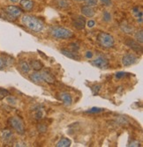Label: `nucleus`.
<instances>
[{"label": "nucleus", "instance_id": "obj_1", "mask_svg": "<svg viewBox=\"0 0 143 147\" xmlns=\"http://www.w3.org/2000/svg\"><path fill=\"white\" fill-rule=\"evenodd\" d=\"M22 23L25 26L34 32H41L43 29V23L35 17L25 15L22 18Z\"/></svg>", "mask_w": 143, "mask_h": 147}, {"label": "nucleus", "instance_id": "obj_2", "mask_svg": "<svg viewBox=\"0 0 143 147\" xmlns=\"http://www.w3.org/2000/svg\"><path fill=\"white\" fill-rule=\"evenodd\" d=\"M50 34L52 36H54L57 39H71L74 36L73 33L68 29L64 28H60V26H55L50 29Z\"/></svg>", "mask_w": 143, "mask_h": 147}, {"label": "nucleus", "instance_id": "obj_3", "mask_svg": "<svg viewBox=\"0 0 143 147\" xmlns=\"http://www.w3.org/2000/svg\"><path fill=\"white\" fill-rule=\"evenodd\" d=\"M10 126L14 129L19 134L22 135L25 133V126L22 122V120L18 116H12L8 120Z\"/></svg>", "mask_w": 143, "mask_h": 147}, {"label": "nucleus", "instance_id": "obj_4", "mask_svg": "<svg viewBox=\"0 0 143 147\" xmlns=\"http://www.w3.org/2000/svg\"><path fill=\"white\" fill-rule=\"evenodd\" d=\"M97 40H98L99 43L104 48H111V47H113L114 42H115L114 38L110 34H109L107 33H103V32H102L98 34Z\"/></svg>", "mask_w": 143, "mask_h": 147}, {"label": "nucleus", "instance_id": "obj_5", "mask_svg": "<svg viewBox=\"0 0 143 147\" xmlns=\"http://www.w3.org/2000/svg\"><path fill=\"white\" fill-rule=\"evenodd\" d=\"M92 64L97 68L105 69L109 66V61L106 57H102V56H99L95 60L92 61Z\"/></svg>", "mask_w": 143, "mask_h": 147}, {"label": "nucleus", "instance_id": "obj_6", "mask_svg": "<svg viewBox=\"0 0 143 147\" xmlns=\"http://www.w3.org/2000/svg\"><path fill=\"white\" fill-rule=\"evenodd\" d=\"M5 11L7 13V14L10 16V17H12V18H17L19 16H20L21 14V10L17 7V6H14V5H8L5 8Z\"/></svg>", "mask_w": 143, "mask_h": 147}, {"label": "nucleus", "instance_id": "obj_7", "mask_svg": "<svg viewBox=\"0 0 143 147\" xmlns=\"http://www.w3.org/2000/svg\"><path fill=\"white\" fill-rule=\"evenodd\" d=\"M137 61H138V57L134 54H127L122 58V63L125 67L134 64Z\"/></svg>", "mask_w": 143, "mask_h": 147}, {"label": "nucleus", "instance_id": "obj_8", "mask_svg": "<svg viewBox=\"0 0 143 147\" xmlns=\"http://www.w3.org/2000/svg\"><path fill=\"white\" fill-rule=\"evenodd\" d=\"M12 137H14V133L11 129H3L0 132V139H1L3 142H8L10 141Z\"/></svg>", "mask_w": 143, "mask_h": 147}, {"label": "nucleus", "instance_id": "obj_9", "mask_svg": "<svg viewBox=\"0 0 143 147\" xmlns=\"http://www.w3.org/2000/svg\"><path fill=\"white\" fill-rule=\"evenodd\" d=\"M125 43L130 49H134L135 51H142V48L139 44V42H136V41H134V40H133V39H127L126 41L125 42Z\"/></svg>", "mask_w": 143, "mask_h": 147}, {"label": "nucleus", "instance_id": "obj_10", "mask_svg": "<svg viewBox=\"0 0 143 147\" xmlns=\"http://www.w3.org/2000/svg\"><path fill=\"white\" fill-rule=\"evenodd\" d=\"M61 53L63 55H64L66 57L71 58V59H74V60H77V61H80L81 59V57L77 54L75 52H72V51H69L67 49H61Z\"/></svg>", "mask_w": 143, "mask_h": 147}, {"label": "nucleus", "instance_id": "obj_11", "mask_svg": "<svg viewBox=\"0 0 143 147\" xmlns=\"http://www.w3.org/2000/svg\"><path fill=\"white\" fill-rule=\"evenodd\" d=\"M60 99L63 100L66 106H71L73 103V98L70 93L68 92H62L60 93Z\"/></svg>", "mask_w": 143, "mask_h": 147}, {"label": "nucleus", "instance_id": "obj_12", "mask_svg": "<svg viewBox=\"0 0 143 147\" xmlns=\"http://www.w3.org/2000/svg\"><path fill=\"white\" fill-rule=\"evenodd\" d=\"M81 12H82L83 15H85L86 17H88V18H91V17H93L95 15V11H94V9L91 7V6H88V5L82 6Z\"/></svg>", "mask_w": 143, "mask_h": 147}, {"label": "nucleus", "instance_id": "obj_13", "mask_svg": "<svg viewBox=\"0 0 143 147\" xmlns=\"http://www.w3.org/2000/svg\"><path fill=\"white\" fill-rule=\"evenodd\" d=\"M73 26L75 28H77L78 30H81V29H83L85 28L86 22H85L84 19H82L81 17H79L73 21Z\"/></svg>", "mask_w": 143, "mask_h": 147}, {"label": "nucleus", "instance_id": "obj_14", "mask_svg": "<svg viewBox=\"0 0 143 147\" xmlns=\"http://www.w3.org/2000/svg\"><path fill=\"white\" fill-rule=\"evenodd\" d=\"M42 75H43V82H47L49 84H53L55 82L54 77L51 74H49L48 71H42Z\"/></svg>", "mask_w": 143, "mask_h": 147}, {"label": "nucleus", "instance_id": "obj_15", "mask_svg": "<svg viewBox=\"0 0 143 147\" xmlns=\"http://www.w3.org/2000/svg\"><path fill=\"white\" fill-rule=\"evenodd\" d=\"M30 68L34 69L35 71H41L43 68V64L42 63V62L38 61V60H32L30 62Z\"/></svg>", "mask_w": 143, "mask_h": 147}, {"label": "nucleus", "instance_id": "obj_16", "mask_svg": "<svg viewBox=\"0 0 143 147\" xmlns=\"http://www.w3.org/2000/svg\"><path fill=\"white\" fill-rule=\"evenodd\" d=\"M30 78H31V80H33L34 82H36V83L43 82V78L42 72L35 71V72L32 73V74L30 75Z\"/></svg>", "mask_w": 143, "mask_h": 147}, {"label": "nucleus", "instance_id": "obj_17", "mask_svg": "<svg viewBox=\"0 0 143 147\" xmlns=\"http://www.w3.org/2000/svg\"><path fill=\"white\" fill-rule=\"evenodd\" d=\"M71 145V140L66 138H64L62 139H60L58 144H56L57 147H68Z\"/></svg>", "mask_w": 143, "mask_h": 147}, {"label": "nucleus", "instance_id": "obj_18", "mask_svg": "<svg viewBox=\"0 0 143 147\" xmlns=\"http://www.w3.org/2000/svg\"><path fill=\"white\" fill-rule=\"evenodd\" d=\"M20 5L21 6L25 9V10H31L33 8V5H34V3L30 0H21L20 1Z\"/></svg>", "mask_w": 143, "mask_h": 147}, {"label": "nucleus", "instance_id": "obj_19", "mask_svg": "<svg viewBox=\"0 0 143 147\" xmlns=\"http://www.w3.org/2000/svg\"><path fill=\"white\" fill-rule=\"evenodd\" d=\"M20 68L24 73H28L30 71V65L26 61H21L20 63Z\"/></svg>", "mask_w": 143, "mask_h": 147}, {"label": "nucleus", "instance_id": "obj_20", "mask_svg": "<svg viewBox=\"0 0 143 147\" xmlns=\"http://www.w3.org/2000/svg\"><path fill=\"white\" fill-rule=\"evenodd\" d=\"M135 40L136 42H140V44L143 43V31L141 29L135 34Z\"/></svg>", "mask_w": 143, "mask_h": 147}, {"label": "nucleus", "instance_id": "obj_21", "mask_svg": "<svg viewBox=\"0 0 143 147\" xmlns=\"http://www.w3.org/2000/svg\"><path fill=\"white\" fill-rule=\"evenodd\" d=\"M121 28H122V30L125 33H127V34H132L134 32V28H133V26H130L128 25H122Z\"/></svg>", "mask_w": 143, "mask_h": 147}, {"label": "nucleus", "instance_id": "obj_22", "mask_svg": "<svg viewBox=\"0 0 143 147\" xmlns=\"http://www.w3.org/2000/svg\"><path fill=\"white\" fill-rule=\"evenodd\" d=\"M57 4L61 8H66L70 5V3L67 1V0H57Z\"/></svg>", "mask_w": 143, "mask_h": 147}, {"label": "nucleus", "instance_id": "obj_23", "mask_svg": "<svg viewBox=\"0 0 143 147\" xmlns=\"http://www.w3.org/2000/svg\"><path fill=\"white\" fill-rule=\"evenodd\" d=\"M7 66V60L5 57H0V70L5 68Z\"/></svg>", "mask_w": 143, "mask_h": 147}, {"label": "nucleus", "instance_id": "obj_24", "mask_svg": "<svg viewBox=\"0 0 143 147\" xmlns=\"http://www.w3.org/2000/svg\"><path fill=\"white\" fill-rule=\"evenodd\" d=\"M8 95H10V93L7 90L0 89V99H4V98L7 97Z\"/></svg>", "mask_w": 143, "mask_h": 147}, {"label": "nucleus", "instance_id": "obj_25", "mask_svg": "<svg viewBox=\"0 0 143 147\" xmlns=\"http://www.w3.org/2000/svg\"><path fill=\"white\" fill-rule=\"evenodd\" d=\"M85 1V3L87 4V5H88V6H96V5H97V0H84Z\"/></svg>", "mask_w": 143, "mask_h": 147}, {"label": "nucleus", "instance_id": "obj_26", "mask_svg": "<svg viewBox=\"0 0 143 147\" xmlns=\"http://www.w3.org/2000/svg\"><path fill=\"white\" fill-rule=\"evenodd\" d=\"M6 101L8 104L10 105H15L16 104V100L14 98V97H11V96H7V99H6Z\"/></svg>", "mask_w": 143, "mask_h": 147}, {"label": "nucleus", "instance_id": "obj_27", "mask_svg": "<svg viewBox=\"0 0 143 147\" xmlns=\"http://www.w3.org/2000/svg\"><path fill=\"white\" fill-rule=\"evenodd\" d=\"M37 129H38V131L39 132H41V133H43L47 130V127L43 124H39L37 126Z\"/></svg>", "mask_w": 143, "mask_h": 147}, {"label": "nucleus", "instance_id": "obj_28", "mask_svg": "<svg viewBox=\"0 0 143 147\" xmlns=\"http://www.w3.org/2000/svg\"><path fill=\"white\" fill-rule=\"evenodd\" d=\"M103 20H106V21H110L111 20V16L108 11H105L104 13H103Z\"/></svg>", "mask_w": 143, "mask_h": 147}, {"label": "nucleus", "instance_id": "obj_29", "mask_svg": "<svg viewBox=\"0 0 143 147\" xmlns=\"http://www.w3.org/2000/svg\"><path fill=\"white\" fill-rule=\"evenodd\" d=\"M102 111V109H99V108H93V109H91L90 110L87 111V113H98V112H101Z\"/></svg>", "mask_w": 143, "mask_h": 147}, {"label": "nucleus", "instance_id": "obj_30", "mask_svg": "<svg viewBox=\"0 0 143 147\" xmlns=\"http://www.w3.org/2000/svg\"><path fill=\"white\" fill-rule=\"evenodd\" d=\"M100 88H101V86H99V85H97V86H93L92 90H93V93H94L95 95H96V94H97V93H98V92H99Z\"/></svg>", "mask_w": 143, "mask_h": 147}, {"label": "nucleus", "instance_id": "obj_31", "mask_svg": "<svg viewBox=\"0 0 143 147\" xmlns=\"http://www.w3.org/2000/svg\"><path fill=\"white\" fill-rule=\"evenodd\" d=\"M96 25V22L94 21V20H89V21H87V26H88V28H93V26Z\"/></svg>", "mask_w": 143, "mask_h": 147}, {"label": "nucleus", "instance_id": "obj_32", "mask_svg": "<svg viewBox=\"0 0 143 147\" xmlns=\"http://www.w3.org/2000/svg\"><path fill=\"white\" fill-rule=\"evenodd\" d=\"M128 146H140V142L138 141H133L130 144H128Z\"/></svg>", "mask_w": 143, "mask_h": 147}, {"label": "nucleus", "instance_id": "obj_33", "mask_svg": "<svg viewBox=\"0 0 143 147\" xmlns=\"http://www.w3.org/2000/svg\"><path fill=\"white\" fill-rule=\"evenodd\" d=\"M125 74H126V73H125V72H119V73H117V74H116V78H121L125 77Z\"/></svg>", "mask_w": 143, "mask_h": 147}, {"label": "nucleus", "instance_id": "obj_34", "mask_svg": "<svg viewBox=\"0 0 143 147\" xmlns=\"http://www.w3.org/2000/svg\"><path fill=\"white\" fill-rule=\"evenodd\" d=\"M101 1L103 4H105L106 5H111V1H110V0H101Z\"/></svg>", "mask_w": 143, "mask_h": 147}, {"label": "nucleus", "instance_id": "obj_35", "mask_svg": "<svg viewBox=\"0 0 143 147\" xmlns=\"http://www.w3.org/2000/svg\"><path fill=\"white\" fill-rule=\"evenodd\" d=\"M92 57H93V53L91 52V51H87V54H86V57L87 58H91Z\"/></svg>", "mask_w": 143, "mask_h": 147}, {"label": "nucleus", "instance_id": "obj_36", "mask_svg": "<svg viewBox=\"0 0 143 147\" xmlns=\"http://www.w3.org/2000/svg\"><path fill=\"white\" fill-rule=\"evenodd\" d=\"M11 2H12V3H17V2H19L20 0H10Z\"/></svg>", "mask_w": 143, "mask_h": 147}, {"label": "nucleus", "instance_id": "obj_37", "mask_svg": "<svg viewBox=\"0 0 143 147\" xmlns=\"http://www.w3.org/2000/svg\"><path fill=\"white\" fill-rule=\"evenodd\" d=\"M74 1H78V2H81V1H82V0H74Z\"/></svg>", "mask_w": 143, "mask_h": 147}]
</instances>
